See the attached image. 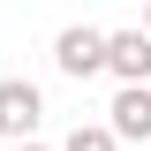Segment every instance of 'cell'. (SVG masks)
I'll list each match as a JSON object with an SVG mask.
<instances>
[{
    "mask_svg": "<svg viewBox=\"0 0 151 151\" xmlns=\"http://www.w3.org/2000/svg\"><path fill=\"white\" fill-rule=\"evenodd\" d=\"M106 129L121 136V144H151V83H121V91H113Z\"/></svg>",
    "mask_w": 151,
    "mask_h": 151,
    "instance_id": "3957f363",
    "label": "cell"
},
{
    "mask_svg": "<svg viewBox=\"0 0 151 151\" xmlns=\"http://www.w3.org/2000/svg\"><path fill=\"white\" fill-rule=\"evenodd\" d=\"M60 151H121V136H113L106 121H76V129H68V144H60Z\"/></svg>",
    "mask_w": 151,
    "mask_h": 151,
    "instance_id": "5b68a950",
    "label": "cell"
},
{
    "mask_svg": "<svg viewBox=\"0 0 151 151\" xmlns=\"http://www.w3.org/2000/svg\"><path fill=\"white\" fill-rule=\"evenodd\" d=\"M53 68L68 76V83L106 76V30H98V23H68V30L53 38Z\"/></svg>",
    "mask_w": 151,
    "mask_h": 151,
    "instance_id": "6da1fadb",
    "label": "cell"
},
{
    "mask_svg": "<svg viewBox=\"0 0 151 151\" xmlns=\"http://www.w3.org/2000/svg\"><path fill=\"white\" fill-rule=\"evenodd\" d=\"M45 121V91H38L30 76H0V136L15 144V136H38Z\"/></svg>",
    "mask_w": 151,
    "mask_h": 151,
    "instance_id": "7a4b0ae2",
    "label": "cell"
},
{
    "mask_svg": "<svg viewBox=\"0 0 151 151\" xmlns=\"http://www.w3.org/2000/svg\"><path fill=\"white\" fill-rule=\"evenodd\" d=\"M106 76L113 83H151V30H106Z\"/></svg>",
    "mask_w": 151,
    "mask_h": 151,
    "instance_id": "277c9868",
    "label": "cell"
},
{
    "mask_svg": "<svg viewBox=\"0 0 151 151\" xmlns=\"http://www.w3.org/2000/svg\"><path fill=\"white\" fill-rule=\"evenodd\" d=\"M8 151H53V144H38V136H15V144H8Z\"/></svg>",
    "mask_w": 151,
    "mask_h": 151,
    "instance_id": "8992f818",
    "label": "cell"
},
{
    "mask_svg": "<svg viewBox=\"0 0 151 151\" xmlns=\"http://www.w3.org/2000/svg\"><path fill=\"white\" fill-rule=\"evenodd\" d=\"M144 30H151V0H144Z\"/></svg>",
    "mask_w": 151,
    "mask_h": 151,
    "instance_id": "52a82bcc",
    "label": "cell"
}]
</instances>
